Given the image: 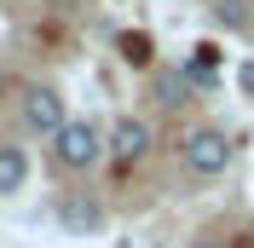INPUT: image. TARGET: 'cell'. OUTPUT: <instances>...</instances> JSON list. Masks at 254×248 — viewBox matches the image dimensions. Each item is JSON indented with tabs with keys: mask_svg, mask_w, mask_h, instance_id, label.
<instances>
[{
	"mask_svg": "<svg viewBox=\"0 0 254 248\" xmlns=\"http://www.w3.org/2000/svg\"><path fill=\"white\" fill-rule=\"evenodd\" d=\"M104 156H110V133H98V122H87V116H69L64 133L52 139V162H58L64 173H87V168H98Z\"/></svg>",
	"mask_w": 254,
	"mask_h": 248,
	"instance_id": "cell-1",
	"label": "cell"
},
{
	"mask_svg": "<svg viewBox=\"0 0 254 248\" xmlns=\"http://www.w3.org/2000/svg\"><path fill=\"white\" fill-rule=\"evenodd\" d=\"M185 168L196 173V179H214V173L231 168V139H225L220 127H196L185 139Z\"/></svg>",
	"mask_w": 254,
	"mask_h": 248,
	"instance_id": "cell-2",
	"label": "cell"
},
{
	"mask_svg": "<svg viewBox=\"0 0 254 248\" xmlns=\"http://www.w3.org/2000/svg\"><path fill=\"white\" fill-rule=\"evenodd\" d=\"M64 122H69V116H64V93L58 87H29V93H23V127H29V133L58 139Z\"/></svg>",
	"mask_w": 254,
	"mask_h": 248,
	"instance_id": "cell-3",
	"label": "cell"
},
{
	"mask_svg": "<svg viewBox=\"0 0 254 248\" xmlns=\"http://www.w3.org/2000/svg\"><path fill=\"white\" fill-rule=\"evenodd\" d=\"M150 150V122H139V116H122V122L110 127V162H139V156Z\"/></svg>",
	"mask_w": 254,
	"mask_h": 248,
	"instance_id": "cell-4",
	"label": "cell"
},
{
	"mask_svg": "<svg viewBox=\"0 0 254 248\" xmlns=\"http://www.w3.org/2000/svg\"><path fill=\"white\" fill-rule=\"evenodd\" d=\"M29 185V156L23 144H0V196H17Z\"/></svg>",
	"mask_w": 254,
	"mask_h": 248,
	"instance_id": "cell-5",
	"label": "cell"
},
{
	"mask_svg": "<svg viewBox=\"0 0 254 248\" xmlns=\"http://www.w3.org/2000/svg\"><path fill=\"white\" fill-rule=\"evenodd\" d=\"M150 93H156V104L179 110V104H190V75L185 69H156L150 75Z\"/></svg>",
	"mask_w": 254,
	"mask_h": 248,
	"instance_id": "cell-6",
	"label": "cell"
},
{
	"mask_svg": "<svg viewBox=\"0 0 254 248\" xmlns=\"http://www.w3.org/2000/svg\"><path fill=\"white\" fill-rule=\"evenodd\" d=\"M64 225H69V231H98V225H104V208H98L93 196H69L64 202Z\"/></svg>",
	"mask_w": 254,
	"mask_h": 248,
	"instance_id": "cell-7",
	"label": "cell"
},
{
	"mask_svg": "<svg viewBox=\"0 0 254 248\" xmlns=\"http://www.w3.org/2000/svg\"><path fill=\"white\" fill-rule=\"evenodd\" d=\"M214 23L231 29V35H243L249 29V0H214Z\"/></svg>",
	"mask_w": 254,
	"mask_h": 248,
	"instance_id": "cell-8",
	"label": "cell"
},
{
	"mask_svg": "<svg viewBox=\"0 0 254 248\" xmlns=\"http://www.w3.org/2000/svg\"><path fill=\"white\" fill-rule=\"evenodd\" d=\"M237 87L254 98V58H243V69H237Z\"/></svg>",
	"mask_w": 254,
	"mask_h": 248,
	"instance_id": "cell-9",
	"label": "cell"
},
{
	"mask_svg": "<svg viewBox=\"0 0 254 248\" xmlns=\"http://www.w3.org/2000/svg\"><path fill=\"white\" fill-rule=\"evenodd\" d=\"M185 248H220V243H208V237H196V243H185Z\"/></svg>",
	"mask_w": 254,
	"mask_h": 248,
	"instance_id": "cell-10",
	"label": "cell"
},
{
	"mask_svg": "<svg viewBox=\"0 0 254 248\" xmlns=\"http://www.w3.org/2000/svg\"><path fill=\"white\" fill-rule=\"evenodd\" d=\"M0 93H6V69H0Z\"/></svg>",
	"mask_w": 254,
	"mask_h": 248,
	"instance_id": "cell-11",
	"label": "cell"
}]
</instances>
